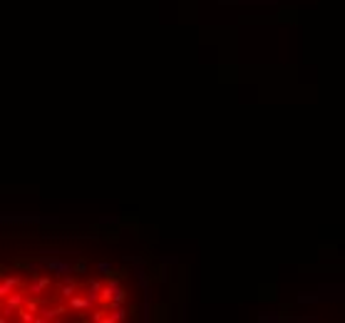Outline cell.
<instances>
[{
	"label": "cell",
	"instance_id": "obj_9",
	"mask_svg": "<svg viewBox=\"0 0 345 323\" xmlns=\"http://www.w3.org/2000/svg\"><path fill=\"white\" fill-rule=\"evenodd\" d=\"M85 269H87V261H85V259H80V261L75 264V271H77V274H82Z\"/></svg>",
	"mask_w": 345,
	"mask_h": 323
},
{
	"label": "cell",
	"instance_id": "obj_7",
	"mask_svg": "<svg viewBox=\"0 0 345 323\" xmlns=\"http://www.w3.org/2000/svg\"><path fill=\"white\" fill-rule=\"evenodd\" d=\"M124 319H127V311H124L122 306H117L115 311H112V314L107 316V321H105V323H122Z\"/></svg>",
	"mask_w": 345,
	"mask_h": 323
},
{
	"label": "cell",
	"instance_id": "obj_8",
	"mask_svg": "<svg viewBox=\"0 0 345 323\" xmlns=\"http://www.w3.org/2000/svg\"><path fill=\"white\" fill-rule=\"evenodd\" d=\"M97 269H100V271H102V274H105V276H110V274H112V266H110V264H107V261H102V264H100V266H97Z\"/></svg>",
	"mask_w": 345,
	"mask_h": 323
},
{
	"label": "cell",
	"instance_id": "obj_3",
	"mask_svg": "<svg viewBox=\"0 0 345 323\" xmlns=\"http://www.w3.org/2000/svg\"><path fill=\"white\" fill-rule=\"evenodd\" d=\"M67 304H70V311H72V314H77V316L92 314V309H95V301H92L87 294H77V296H72Z\"/></svg>",
	"mask_w": 345,
	"mask_h": 323
},
{
	"label": "cell",
	"instance_id": "obj_4",
	"mask_svg": "<svg viewBox=\"0 0 345 323\" xmlns=\"http://www.w3.org/2000/svg\"><path fill=\"white\" fill-rule=\"evenodd\" d=\"M55 291H57V296H60L62 301H70L72 296H77V294H80V286H77V281H72V279H67V276H65V281H62V284H57V289H55Z\"/></svg>",
	"mask_w": 345,
	"mask_h": 323
},
{
	"label": "cell",
	"instance_id": "obj_5",
	"mask_svg": "<svg viewBox=\"0 0 345 323\" xmlns=\"http://www.w3.org/2000/svg\"><path fill=\"white\" fill-rule=\"evenodd\" d=\"M52 284H50V276H32V284H30V294L35 296H45L50 294Z\"/></svg>",
	"mask_w": 345,
	"mask_h": 323
},
{
	"label": "cell",
	"instance_id": "obj_1",
	"mask_svg": "<svg viewBox=\"0 0 345 323\" xmlns=\"http://www.w3.org/2000/svg\"><path fill=\"white\" fill-rule=\"evenodd\" d=\"M25 299H27V291H25V289H17V291H12L10 296H5V299H2V316H0V321L5 323L7 319H15L17 311L25 306Z\"/></svg>",
	"mask_w": 345,
	"mask_h": 323
},
{
	"label": "cell",
	"instance_id": "obj_2",
	"mask_svg": "<svg viewBox=\"0 0 345 323\" xmlns=\"http://www.w3.org/2000/svg\"><path fill=\"white\" fill-rule=\"evenodd\" d=\"M65 314H72L67 301H62V299H57V301H50V304H45V306L40 309V314H37V323L60 321V319H65Z\"/></svg>",
	"mask_w": 345,
	"mask_h": 323
},
{
	"label": "cell",
	"instance_id": "obj_6",
	"mask_svg": "<svg viewBox=\"0 0 345 323\" xmlns=\"http://www.w3.org/2000/svg\"><path fill=\"white\" fill-rule=\"evenodd\" d=\"M17 289H22V279H20V276H5L2 284H0V299L10 296V294L17 291Z\"/></svg>",
	"mask_w": 345,
	"mask_h": 323
}]
</instances>
